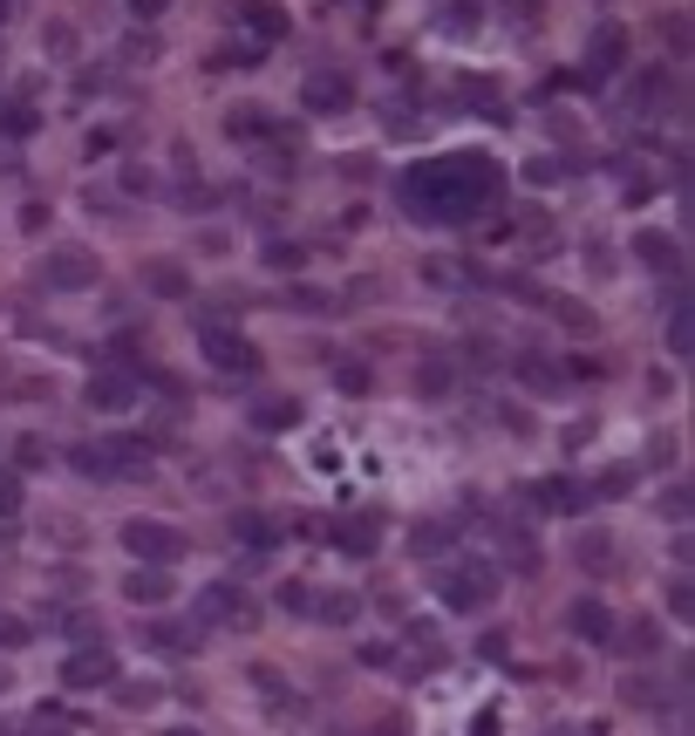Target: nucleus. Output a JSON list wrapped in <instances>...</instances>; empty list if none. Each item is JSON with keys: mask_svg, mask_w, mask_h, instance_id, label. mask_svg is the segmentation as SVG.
<instances>
[{"mask_svg": "<svg viewBox=\"0 0 695 736\" xmlns=\"http://www.w3.org/2000/svg\"><path fill=\"white\" fill-rule=\"evenodd\" d=\"M130 600L137 607H164V600H171V580H164V572H130Z\"/></svg>", "mask_w": 695, "mask_h": 736, "instance_id": "6", "label": "nucleus"}, {"mask_svg": "<svg viewBox=\"0 0 695 736\" xmlns=\"http://www.w3.org/2000/svg\"><path fill=\"white\" fill-rule=\"evenodd\" d=\"M572 634H587V641H607V634H613L607 607H600V600H580V607H572Z\"/></svg>", "mask_w": 695, "mask_h": 736, "instance_id": "5", "label": "nucleus"}, {"mask_svg": "<svg viewBox=\"0 0 695 736\" xmlns=\"http://www.w3.org/2000/svg\"><path fill=\"white\" fill-rule=\"evenodd\" d=\"M69 682H75V688H109V682H116V654H103V648L69 654Z\"/></svg>", "mask_w": 695, "mask_h": 736, "instance_id": "4", "label": "nucleus"}, {"mask_svg": "<svg viewBox=\"0 0 695 736\" xmlns=\"http://www.w3.org/2000/svg\"><path fill=\"white\" fill-rule=\"evenodd\" d=\"M157 736H198V729H157Z\"/></svg>", "mask_w": 695, "mask_h": 736, "instance_id": "10", "label": "nucleus"}, {"mask_svg": "<svg viewBox=\"0 0 695 736\" xmlns=\"http://www.w3.org/2000/svg\"><path fill=\"white\" fill-rule=\"evenodd\" d=\"M14 505H21V491H14V477H0V518H8Z\"/></svg>", "mask_w": 695, "mask_h": 736, "instance_id": "9", "label": "nucleus"}, {"mask_svg": "<svg viewBox=\"0 0 695 736\" xmlns=\"http://www.w3.org/2000/svg\"><path fill=\"white\" fill-rule=\"evenodd\" d=\"M123 546H130L137 559H178L185 553V539H178V525H157V518H130V525H123Z\"/></svg>", "mask_w": 695, "mask_h": 736, "instance_id": "2", "label": "nucleus"}, {"mask_svg": "<svg viewBox=\"0 0 695 736\" xmlns=\"http://www.w3.org/2000/svg\"><path fill=\"white\" fill-rule=\"evenodd\" d=\"M144 641H150L157 654H191V634H185V628H144Z\"/></svg>", "mask_w": 695, "mask_h": 736, "instance_id": "7", "label": "nucleus"}, {"mask_svg": "<svg viewBox=\"0 0 695 736\" xmlns=\"http://www.w3.org/2000/svg\"><path fill=\"white\" fill-rule=\"evenodd\" d=\"M198 613L212 628H253V593H239V587H204V600H198Z\"/></svg>", "mask_w": 695, "mask_h": 736, "instance_id": "3", "label": "nucleus"}, {"mask_svg": "<svg viewBox=\"0 0 695 736\" xmlns=\"http://www.w3.org/2000/svg\"><path fill=\"white\" fill-rule=\"evenodd\" d=\"M137 8H164V0H137Z\"/></svg>", "mask_w": 695, "mask_h": 736, "instance_id": "11", "label": "nucleus"}, {"mask_svg": "<svg viewBox=\"0 0 695 736\" xmlns=\"http://www.w3.org/2000/svg\"><path fill=\"white\" fill-rule=\"evenodd\" d=\"M239 539L266 553V546H273V518H239Z\"/></svg>", "mask_w": 695, "mask_h": 736, "instance_id": "8", "label": "nucleus"}, {"mask_svg": "<svg viewBox=\"0 0 695 736\" xmlns=\"http://www.w3.org/2000/svg\"><path fill=\"white\" fill-rule=\"evenodd\" d=\"M436 593H443L450 613H477V607L498 600V572H491L484 559H457V566L436 572Z\"/></svg>", "mask_w": 695, "mask_h": 736, "instance_id": "1", "label": "nucleus"}]
</instances>
